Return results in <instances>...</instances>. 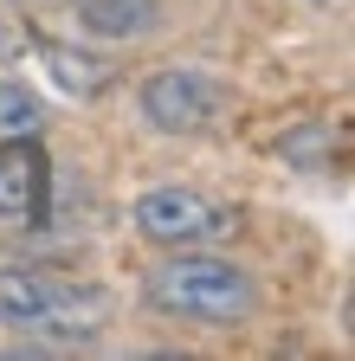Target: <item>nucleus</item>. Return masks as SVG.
<instances>
[{
  "instance_id": "9",
  "label": "nucleus",
  "mask_w": 355,
  "mask_h": 361,
  "mask_svg": "<svg viewBox=\"0 0 355 361\" xmlns=\"http://www.w3.org/2000/svg\"><path fill=\"white\" fill-rule=\"evenodd\" d=\"M46 59H52L59 84H71V90H97V84H104V71H91V59H78V52H59V45H46Z\"/></svg>"
},
{
  "instance_id": "2",
  "label": "nucleus",
  "mask_w": 355,
  "mask_h": 361,
  "mask_svg": "<svg viewBox=\"0 0 355 361\" xmlns=\"http://www.w3.org/2000/svg\"><path fill=\"white\" fill-rule=\"evenodd\" d=\"M143 297L162 316H174V323H200V329H239L246 316L258 310V290H252L246 271L227 264V258H207L200 245L162 258L143 278Z\"/></svg>"
},
{
  "instance_id": "3",
  "label": "nucleus",
  "mask_w": 355,
  "mask_h": 361,
  "mask_svg": "<svg viewBox=\"0 0 355 361\" xmlns=\"http://www.w3.org/2000/svg\"><path fill=\"white\" fill-rule=\"evenodd\" d=\"M136 233L155 239V245H174V252H194V245H227L239 233V213L219 207L194 188H149L136 200Z\"/></svg>"
},
{
  "instance_id": "11",
  "label": "nucleus",
  "mask_w": 355,
  "mask_h": 361,
  "mask_svg": "<svg viewBox=\"0 0 355 361\" xmlns=\"http://www.w3.org/2000/svg\"><path fill=\"white\" fill-rule=\"evenodd\" d=\"M317 7H323V0H317Z\"/></svg>"
},
{
  "instance_id": "1",
  "label": "nucleus",
  "mask_w": 355,
  "mask_h": 361,
  "mask_svg": "<svg viewBox=\"0 0 355 361\" xmlns=\"http://www.w3.org/2000/svg\"><path fill=\"white\" fill-rule=\"evenodd\" d=\"M110 290L84 284V278H59L46 264H0V329H13L26 342H97L110 329Z\"/></svg>"
},
{
  "instance_id": "6",
  "label": "nucleus",
  "mask_w": 355,
  "mask_h": 361,
  "mask_svg": "<svg viewBox=\"0 0 355 361\" xmlns=\"http://www.w3.org/2000/svg\"><path fill=\"white\" fill-rule=\"evenodd\" d=\"M155 13H162V0H84L78 7V20L104 39H136L155 26Z\"/></svg>"
},
{
  "instance_id": "8",
  "label": "nucleus",
  "mask_w": 355,
  "mask_h": 361,
  "mask_svg": "<svg viewBox=\"0 0 355 361\" xmlns=\"http://www.w3.org/2000/svg\"><path fill=\"white\" fill-rule=\"evenodd\" d=\"M39 97L20 84H0V142H13V135H39Z\"/></svg>"
},
{
  "instance_id": "4",
  "label": "nucleus",
  "mask_w": 355,
  "mask_h": 361,
  "mask_svg": "<svg viewBox=\"0 0 355 361\" xmlns=\"http://www.w3.org/2000/svg\"><path fill=\"white\" fill-rule=\"evenodd\" d=\"M143 116L162 135H200L227 116V84L207 71H155L143 84Z\"/></svg>"
},
{
  "instance_id": "10",
  "label": "nucleus",
  "mask_w": 355,
  "mask_h": 361,
  "mask_svg": "<svg viewBox=\"0 0 355 361\" xmlns=\"http://www.w3.org/2000/svg\"><path fill=\"white\" fill-rule=\"evenodd\" d=\"M20 45H26V32H20V26H7V20H0V59H13V52H20Z\"/></svg>"
},
{
  "instance_id": "7",
  "label": "nucleus",
  "mask_w": 355,
  "mask_h": 361,
  "mask_svg": "<svg viewBox=\"0 0 355 361\" xmlns=\"http://www.w3.org/2000/svg\"><path fill=\"white\" fill-rule=\"evenodd\" d=\"M342 149H349L342 123L336 129L330 123H303V129H291L284 142H278V155H291L297 168H342Z\"/></svg>"
},
{
  "instance_id": "5",
  "label": "nucleus",
  "mask_w": 355,
  "mask_h": 361,
  "mask_svg": "<svg viewBox=\"0 0 355 361\" xmlns=\"http://www.w3.org/2000/svg\"><path fill=\"white\" fill-rule=\"evenodd\" d=\"M46 194H52V174H46L39 142H32V135L0 142V233L39 226V219H46Z\"/></svg>"
}]
</instances>
